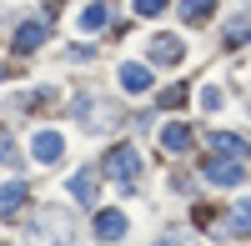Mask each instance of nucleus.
Masks as SVG:
<instances>
[{"label": "nucleus", "instance_id": "nucleus-1", "mask_svg": "<svg viewBox=\"0 0 251 246\" xmlns=\"http://www.w3.org/2000/svg\"><path fill=\"white\" fill-rule=\"evenodd\" d=\"M106 176L116 181V186L136 191V176H141V156H136V146H111V156H106Z\"/></svg>", "mask_w": 251, "mask_h": 246}, {"label": "nucleus", "instance_id": "nucleus-2", "mask_svg": "<svg viewBox=\"0 0 251 246\" xmlns=\"http://www.w3.org/2000/svg\"><path fill=\"white\" fill-rule=\"evenodd\" d=\"M35 241H40V246H71V226H66V211H55V206L35 211Z\"/></svg>", "mask_w": 251, "mask_h": 246}, {"label": "nucleus", "instance_id": "nucleus-3", "mask_svg": "<svg viewBox=\"0 0 251 246\" xmlns=\"http://www.w3.org/2000/svg\"><path fill=\"white\" fill-rule=\"evenodd\" d=\"M71 111H75V121H80L86 131H106V111H100V100H96L91 91H80Z\"/></svg>", "mask_w": 251, "mask_h": 246}, {"label": "nucleus", "instance_id": "nucleus-4", "mask_svg": "<svg viewBox=\"0 0 251 246\" xmlns=\"http://www.w3.org/2000/svg\"><path fill=\"white\" fill-rule=\"evenodd\" d=\"M60 151H66L60 131H40V136L30 141V156H35V161H46V166H50V161H60Z\"/></svg>", "mask_w": 251, "mask_h": 246}, {"label": "nucleus", "instance_id": "nucleus-5", "mask_svg": "<svg viewBox=\"0 0 251 246\" xmlns=\"http://www.w3.org/2000/svg\"><path fill=\"white\" fill-rule=\"evenodd\" d=\"M206 176H211L216 186H236V181H241V161L236 156H216L211 166H206Z\"/></svg>", "mask_w": 251, "mask_h": 246}, {"label": "nucleus", "instance_id": "nucleus-6", "mask_svg": "<svg viewBox=\"0 0 251 246\" xmlns=\"http://www.w3.org/2000/svg\"><path fill=\"white\" fill-rule=\"evenodd\" d=\"M126 236V211H100L96 216V241H121Z\"/></svg>", "mask_w": 251, "mask_h": 246}, {"label": "nucleus", "instance_id": "nucleus-7", "mask_svg": "<svg viewBox=\"0 0 251 246\" xmlns=\"http://www.w3.org/2000/svg\"><path fill=\"white\" fill-rule=\"evenodd\" d=\"M25 196H30L25 181H5V186H0V216H15L20 206H25Z\"/></svg>", "mask_w": 251, "mask_h": 246}, {"label": "nucleus", "instance_id": "nucleus-8", "mask_svg": "<svg viewBox=\"0 0 251 246\" xmlns=\"http://www.w3.org/2000/svg\"><path fill=\"white\" fill-rule=\"evenodd\" d=\"M181 50H186V46H181L176 35H156V40H151V60H161V66H176Z\"/></svg>", "mask_w": 251, "mask_h": 246}, {"label": "nucleus", "instance_id": "nucleus-9", "mask_svg": "<svg viewBox=\"0 0 251 246\" xmlns=\"http://www.w3.org/2000/svg\"><path fill=\"white\" fill-rule=\"evenodd\" d=\"M46 35H50L46 20H25V30L15 35V50H35V46H46Z\"/></svg>", "mask_w": 251, "mask_h": 246}, {"label": "nucleus", "instance_id": "nucleus-10", "mask_svg": "<svg viewBox=\"0 0 251 246\" xmlns=\"http://www.w3.org/2000/svg\"><path fill=\"white\" fill-rule=\"evenodd\" d=\"M121 86L126 91H151V71H146L141 60H126L121 66Z\"/></svg>", "mask_w": 251, "mask_h": 246}, {"label": "nucleus", "instance_id": "nucleus-11", "mask_svg": "<svg viewBox=\"0 0 251 246\" xmlns=\"http://www.w3.org/2000/svg\"><path fill=\"white\" fill-rule=\"evenodd\" d=\"M106 20H111V5H106V0H96V5L80 10V30L96 35V30H106Z\"/></svg>", "mask_w": 251, "mask_h": 246}, {"label": "nucleus", "instance_id": "nucleus-12", "mask_svg": "<svg viewBox=\"0 0 251 246\" xmlns=\"http://www.w3.org/2000/svg\"><path fill=\"white\" fill-rule=\"evenodd\" d=\"M71 196L80 201V206H91V201H96V171H91V166L71 176Z\"/></svg>", "mask_w": 251, "mask_h": 246}, {"label": "nucleus", "instance_id": "nucleus-13", "mask_svg": "<svg viewBox=\"0 0 251 246\" xmlns=\"http://www.w3.org/2000/svg\"><path fill=\"white\" fill-rule=\"evenodd\" d=\"M221 231H236V236H251V201H236V211L226 216Z\"/></svg>", "mask_w": 251, "mask_h": 246}, {"label": "nucleus", "instance_id": "nucleus-14", "mask_svg": "<svg viewBox=\"0 0 251 246\" xmlns=\"http://www.w3.org/2000/svg\"><path fill=\"white\" fill-rule=\"evenodd\" d=\"M161 141H166V151H191V126H166Z\"/></svg>", "mask_w": 251, "mask_h": 246}, {"label": "nucleus", "instance_id": "nucleus-15", "mask_svg": "<svg viewBox=\"0 0 251 246\" xmlns=\"http://www.w3.org/2000/svg\"><path fill=\"white\" fill-rule=\"evenodd\" d=\"M211 10H216V0H181L186 20H211Z\"/></svg>", "mask_w": 251, "mask_h": 246}, {"label": "nucleus", "instance_id": "nucleus-16", "mask_svg": "<svg viewBox=\"0 0 251 246\" xmlns=\"http://www.w3.org/2000/svg\"><path fill=\"white\" fill-rule=\"evenodd\" d=\"M211 146H216L221 156H241V151H246V141H241V136H216Z\"/></svg>", "mask_w": 251, "mask_h": 246}, {"label": "nucleus", "instance_id": "nucleus-17", "mask_svg": "<svg viewBox=\"0 0 251 246\" xmlns=\"http://www.w3.org/2000/svg\"><path fill=\"white\" fill-rule=\"evenodd\" d=\"M15 161H20V151H15V141H10L5 131H0V166H15Z\"/></svg>", "mask_w": 251, "mask_h": 246}, {"label": "nucleus", "instance_id": "nucleus-18", "mask_svg": "<svg viewBox=\"0 0 251 246\" xmlns=\"http://www.w3.org/2000/svg\"><path fill=\"white\" fill-rule=\"evenodd\" d=\"M181 100H186V86H171V91L161 96V106H181Z\"/></svg>", "mask_w": 251, "mask_h": 246}, {"label": "nucleus", "instance_id": "nucleus-19", "mask_svg": "<svg viewBox=\"0 0 251 246\" xmlns=\"http://www.w3.org/2000/svg\"><path fill=\"white\" fill-rule=\"evenodd\" d=\"M136 10L141 15H156V10H166V0H136Z\"/></svg>", "mask_w": 251, "mask_h": 246}, {"label": "nucleus", "instance_id": "nucleus-20", "mask_svg": "<svg viewBox=\"0 0 251 246\" xmlns=\"http://www.w3.org/2000/svg\"><path fill=\"white\" fill-rule=\"evenodd\" d=\"M201 106L206 111H221V91H201Z\"/></svg>", "mask_w": 251, "mask_h": 246}, {"label": "nucleus", "instance_id": "nucleus-21", "mask_svg": "<svg viewBox=\"0 0 251 246\" xmlns=\"http://www.w3.org/2000/svg\"><path fill=\"white\" fill-rule=\"evenodd\" d=\"M156 246H186V236H176V231H171V236H161Z\"/></svg>", "mask_w": 251, "mask_h": 246}, {"label": "nucleus", "instance_id": "nucleus-22", "mask_svg": "<svg viewBox=\"0 0 251 246\" xmlns=\"http://www.w3.org/2000/svg\"><path fill=\"white\" fill-rule=\"evenodd\" d=\"M0 75H5V71H0Z\"/></svg>", "mask_w": 251, "mask_h": 246}]
</instances>
